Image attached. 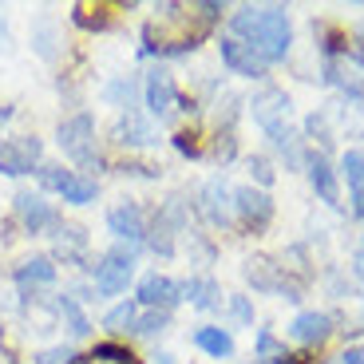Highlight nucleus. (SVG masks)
I'll use <instances>...</instances> for the list:
<instances>
[{
	"label": "nucleus",
	"instance_id": "23",
	"mask_svg": "<svg viewBox=\"0 0 364 364\" xmlns=\"http://www.w3.org/2000/svg\"><path fill=\"white\" fill-rule=\"evenodd\" d=\"M135 317H139V305H135V301H123V305H115V309L103 317V325L119 333V328H131V325H135Z\"/></svg>",
	"mask_w": 364,
	"mask_h": 364
},
{
	"label": "nucleus",
	"instance_id": "30",
	"mask_svg": "<svg viewBox=\"0 0 364 364\" xmlns=\"http://www.w3.org/2000/svg\"><path fill=\"white\" fill-rule=\"evenodd\" d=\"M230 313H234L237 325H250V321H254V309H250L246 297H230Z\"/></svg>",
	"mask_w": 364,
	"mask_h": 364
},
{
	"label": "nucleus",
	"instance_id": "15",
	"mask_svg": "<svg viewBox=\"0 0 364 364\" xmlns=\"http://www.w3.org/2000/svg\"><path fill=\"white\" fill-rule=\"evenodd\" d=\"M309 182H313V191H317L321 198L328 202V206H341V186H337V174H333V166H328L321 155H313V159H309Z\"/></svg>",
	"mask_w": 364,
	"mask_h": 364
},
{
	"label": "nucleus",
	"instance_id": "13",
	"mask_svg": "<svg viewBox=\"0 0 364 364\" xmlns=\"http://www.w3.org/2000/svg\"><path fill=\"white\" fill-rule=\"evenodd\" d=\"M202 210H206V218L214 222V226H230L234 222V210H230V191L222 178H210L206 186H202Z\"/></svg>",
	"mask_w": 364,
	"mask_h": 364
},
{
	"label": "nucleus",
	"instance_id": "12",
	"mask_svg": "<svg viewBox=\"0 0 364 364\" xmlns=\"http://www.w3.org/2000/svg\"><path fill=\"white\" fill-rule=\"evenodd\" d=\"M16 214H20V222H24L32 234H40V230H48V226H55V210L48 206L40 194H28V191H20L16 194Z\"/></svg>",
	"mask_w": 364,
	"mask_h": 364
},
{
	"label": "nucleus",
	"instance_id": "26",
	"mask_svg": "<svg viewBox=\"0 0 364 364\" xmlns=\"http://www.w3.org/2000/svg\"><path fill=\"white\" fill-rule=\"evenodd\" d=\"M285 356V345H277V341H273V333H257V360H282Z\"/></svg>",
	"mask_w": 364,
	"mask_h": 364
},
{
	"label": "nucleus",
	"instance_id": "7",
	"mask_svg": "<svg viewBox=\"0 0 364 364\" xmlns=\"http://www.w3.org/2000/svg\"><path fill=\"white\" fill-rule=\"evenodd\" d=\"M218 48H222V64L234 75H250V80H262L265 75V60L250 44H242V40H222Z\"/></svg>",
	"mask_w": 364,
	"mask_h": 364
},
{
	"label": "nucleus",
	"instance_id": "5",
	"mask_svg": "<svg viewBox=\"0 0 364 364\" xmlns=\"http://www.w3.org/2000/svg\"><path fill=\"white\" fill-rule=\"evenodd\" d=\"M40 159V139L24 135V139H0V174L20 178L32 171V163Z\"/></svg>",
	"mask_w": 364,
	"mask_h": 364
},
{
	"label": "nucleus",
	"instance_id": "36",
	"mask_svg": "<svg viewBox=\"0 0 364 364\" xmlns=\"http://www.w3.org/2000/svg\"><path fill=\"white\" fill-rule=\"evenodd\" d=\"M353 269H356V277H360V282H364V257H360V262L353 265Z\"/></svg>",
	"mask_w": 364,
	"mask_h": 364
},
{
	"label": "nucleus",
	"instance_id": "19",
	"mask_svg": "<svg viewBox=\"0 0 364 364\" xmlns=\"http://www.w3.org/2000/svg\"><path fill=\"white\" fill-rule=\"evenodd\" d=\"M194 345L202 348V353H210V356H234V337H230L226 328H214V325H206V328H198L194 333Z\"/></svg>",
	"mask_w": 364,
	"mask_h": 364
},
{
	"label": "nucleus",
	"instance_id": "9",
	"mask_svg": "<svg viewBox=\"0 0 364 364\" xmlns=\"http://www.w3.org/2000/svg\"><path fill=\"white\" fill-rule=\"evenodd\" d=\"M178 103V91H174V80L166 68H155V72H146V107L155 111L159 119H166Z\"/></svg>",
	"mask_w": 364,
	"mask_h": 364
},
{
	"label": "nucleus",
	"instance_id": "32",
	"mask_svg": "<svg viewBox=\"0 0 364 364\" xmlns=\"http://www.w3.org/2000/svg\"><path fill=\"white\" fill-rule=\"evenodd\" d=\"M250 171H254V174H257V182H265V186L273 182V166L265 163V159H250Z\"/></svg>",
	"mask_w": 364,
	"mask_h": 364
},
{
	"label": "nucleus",
	"instance_id": "27",
	"mask_svg": "<svg viewBox=\"0 0 364 364\" xmlns=\"http://www.w3.org/2000/svg\"><path fill=\"white\" fill-rule=\"evenodd\" d=\"M91 360H103V364H127V360H131V353H127L123 345H95Z\"/></svg>",
	"mask_w": 364,
	"mask_h": 364
},
{
	"label": "nucleus",
	"instance_id": "10",
	"mask_svg": "<svg viewBox=\"0 0 364 364\" xmlns=\"http://www.w3.org/2000/svg\"><path fill=\"white\" fill-rule=\"evenodd\" d=\"M234 210L250 222V226H257V230H262L265 222L273 218V202H269V194L254 191V186H242V191H234Z\"/></svg>",
	"mask_w": 364,
	"mask_h": 364
},
{
	"label": "nucleus",
	"instance_id": "3",
	"mask_svg": "<svg viewBox=\"0 0 364 364\" xmlns=\"http://www.w3.org/2000/svg\"><path fill=\"white\" fill-rule=\"evenodd\" d=\"M135 277V254L131 250H111V254L100 257V265H95V289L103 293V297H115V293L127 289V282Z\"/></svg>",
	"mask_w": 364,
	"mask_h": 364
},
{
	"label": "nucleus",
	"instance_id": "31",
	"mask_svg": "<svg viewBox=\"0 0 364 364\" xmlns=\"http://www.w3.org/2000/svg\"><path fill=\"white\" fill-rule=\"evenodd\" d=\"M107 100L123 103V107L131 111V83H123V80H119V83H111V87H107Z\"/></svg>",
	"mask_w": 364,
	"mask_h": 364
},
{
	"label": "nucleus",
	"instance_id": "14",
	"mask_svg": "<svg viewBox=\"0 0 364 364\" xmlns=\"http://www.w3.org/2000/svg\"><path fill=\"white\" fill-rule=\"evenodd\" d=\"M333 333V317L328 313H297L289 325V337L301 345H321V341Z\"/></svg>",
	"mask_w": 364,
	"mask_h": 364
},
{
	"label": "nucleus",
	"instance_id": "24",
	"mask_svg": "<svg viewBox=\"0 0 364 364\" xmlns=\"http://www.w3.org/2000/svg\"><path fill=\"white\" fill-rule=\"evenodd\" d=\"M60 313L68 317V325H72V337H87V317L80 313V305H75L72 297H60Z\"/></svg>",
	"mask_w": 364,
	"mask_h": 364
},
{
	"label": "nucleus",
	"instance_id": "20",
	"mask_svg": "<svg viewBox=\"0 0 364 364\" xmlns=\"http://www.w3.org/2000/svg\"><path fill=\"white\" fill-rule=\"evenodd\" d=\"M16 282L24 289L28 285H48V282H55V265L48 257H28V262L16 265Z\"/></svg>",
	"mask_w": 364,
	"mask_h": 364
},
{
	"label": "nucleus",
	"instance_id": "33",
	"mask_svg": "<svg viewBox=\"0 0 364 364\" xmlns=\"http://www.w3.org/2000/svg\"><path fill=\"white\" fill-rule=\"evenodd\" d=\"M68 360H72V353H68V348H52V353L40 356V364H68Z\"/></svg>",
	"mask_w": 364,
	"mask_h": 364
},
{
	"label": "nucleus",
	"instance_id": "6",
	"mask_svg": "<svg viewBox=\"0 0 364 364\" xmlns=\"http://www.w3.org/2000/svg\"><path fill=\"white\" fill-rule=\"evenodd\" d=\"M107 226L119 242H127V246H143L146 242V222H143V210L135 202H119L115 210L107 214Z\"/></svg>",
	"mask_w": 364,
	"mask_h": 364
},
{
	"label": "nucleus",
	"instance_id": "11",
	"mask_svg": "<svg viewBox=\"0 0 364 364\" xmlns=\"http://www.w3.org/2000/svg\"><path fill=\"white\" fill-rule=\"evenodd\" d=\"M325 80L337 83V87H345L348 95H360V87H364V60H356V55L328 60V64H325Z\"/></svg>",
	"mask_w": 364,
	"mask_h": 364
},
{
	"label": "nucleus",
	"instance_id": "18",
	"mask_svg": "<svg viewBox=\"0 0 364 364\" xmlns=\"http://www.w3.org/2000/svg\"><path fill=\"white\" fill-rule=\"evenodd\" d=\"M277 269H282V265H273L269 257H254V262H246V277L250 282H254V289H265V293H282L285 289V282L282 277H277Z\"/></svg>",
	"mask_w": 364,
	"mask_h": 364
},
{
	"label": "nucleus",
	"instance_id": "28",
	"mask_svg": "<svg viewBox=\"0 0 364 364\" xmlns=\"http://www.w3.org/2000/svg\"><path fill=\"white\" fill-rule=\"evenodd\" d=\"M55 242H60V250H83V230L60 226V230H55Z\"/></svg>",
	"mask_w": 364,
	"mask_h": 364
},
{
	"label": "nucleus",
	"instance_id": "4",
	"mask_svg": "<svg viewBox=\"0 0 364 364\" xmlns=\"http://www.w3.org/2000/svg\"><path fill=\"white\" fill-rule=\"evenodd\" d=\"M55 143H60V151L68 159H75L80 166H91V146H95V123H91V115H72L68 123H60Z\"/></svg>",
	"mask_w": 364,
	"mask_h": 364
},
{
	"label": "nucleus",
	"instance_id": "16",
	"mask_svg": "<svg viewBox=\"0 0 364 364\" xmlns=\"http://www.w3.org/2000/svg\"><path fill=\"white\" fill-rule=\"evenodd\" d=\"M115 135H119V143H127V146H151L155 143V127H151L139 111H127V115L119 119Z\"/></svg>",
	"mask_w": 364,
	"mask_h": 364
},
{
	"label": "nucleus",
	"instance_id": "38",
	"mask_svg": "<svg viewBox=\"0 0 364 364\" xmlns=\"http://www.w3.org/2000/svg\"><path fill=\"white\" fill-rule=\"evenodd\" d=\"M155 364H174V356H166V353H163V356H155Z\"/></svg>",
	"mask_w": 364,
	"mask_h": 364
},
{
	"label": "nucleus",
	"instance_id": "22",
	"mask_svg": "<svg viewBox=\"0 0 364 364\" xmlns=\"http://www.w3.org/2000/svg\"><path fill=\"white\" fill-rule=\"evenodd\" d=\"M60 194H64V202H72V206H87V202H95V182L83 178V174H68Z\"/></svg>",
	"mask_w": 364,
	"mask_h": 364
},
{
	"label": "nucleus",
	"instance_id": "25",
	"mask_svg": "<svg viewBox=\"0 0 364 364\" xmlns=\"http://www.w3.org/2000/svg\"><path fill=\"white\" fill-rule=\"evenodd\" d=\"M139 333V337H155V333H163L166 328V313L163 309H151V313H143V317H135V325H131Z\"/></svg>",
	"mask_w": 364,
	"mask_h": 364
},
{
	"label": "nucleus",
	"instance_id": "37",
	"mask_svg": "<svg viewBox=\"0 0 364 364\" xmlns=\"http://www.w3.org/2000/svg\"><path fill=\"white\" fill-rule=\"evenodd\" d=\"M277 364H301V360H297V356H289V353H285V356H282V360H277Z\"/></svg>",
	"mask_w": 364,
	"mask_h": 364
},
{
	"label": "nucleus",
	"instance_id": "1",
	"mask_svg": "<svg viewBox=\"0 0 364 364\" xmlns=\"http://www.w3.org/2000/svg\"><path fill=\"white\" fill-rule=\"evenodd\" d=\"M234 32L250 40V48L262 55L265 64L285 60V52H289V36H293L289 16H285L282 4H265V9L246 4V9H237L234 12Z\"/></svg>",
	"mask_w": 364,
	"mask_h": 364
},
{
	"label": "nucleus",
	"instance_id": "17",
	"mask_svg": "<svg viewBox=\"0 0 364 364\" xmlns=\"http://www.w3.org/2000/svg\"><path fill=\"white\" fill-rule=\"evenodd\" d=\"M341 174H345L348 191H353V210L364 218V151H348L341 159Z\"/></svg>",
	"mask_w": 364,
	"mask_h": 364
},
{
	"label": "nucleus",
	"instance_id": "2",
	"mask_svg": "<svg viewBox=\"0 0 364 364\" xmlns=\"http://www.w3.org/2000/svg\"><path fill=\"white\" fill-rule=\"evenodd\" d=\"M250 107H254V119H257V123H262V127L269 131L273 143H285V139H293V135H289V127H285V119H289V107H293L285 91H277V87L257 91Z\"/></svg>",
	"mask_w": 364,
	"mask_h": 364
},
{
	"label": "nucleus",
	"instance_id": "34",
	"mask_svg": "<svg viewBox=\"0 0 364 364\" xmlns=\"http://www.w3.org/2000/svg\"><path fill=\"white\" fill-rule=\"evenodd\" d=\"M174 146H178V151H182V155H198V146H194V139L191 135H178V139H174Z\"/></svg>",
	"mask_w": 364,
	"mask_h": 364
},
{
	"label": "nucleus",
	"instance_id": "21",
	"mask_svg": "<svg viewBox=\"0 0 364 364\" xmlns=\"http://www.w3.org/2000/svg\"><path fill=\"white\" fill-rule=\"evenodd\" d=\"M182 297L191 301L194 309H214L218 305V285L206 282V277H194V282L182 285Z\"/></svg>",
	"mask_w": 364,
	"mask_h": 364
},
{
	"label": "nucleus",
	"instance_id": "29",
	"mask_svg": "<svg viewBox=\"0 0 364 364\" xmlns=\"http://www.w3.org/2000/svg\"><path fill=\"white\" fill-rule=\"evenodd\" d=\"M68 174H72V171H64V166H40V182H44L48 191H60Z\"/></svg>",
	"mask_w": 364,
	"mask_h": 364
},
{
	"label": "nucleus",
	"instance_id": "35",
	"mask_svg": "<svg viewBox=\"0 0 364 364\" xmlns=\"http://www.w3.org/2000/svg\"><path fill=\"white\" fill-rule=\"evenodd\" d=\"M341 364H364V348H348V353L341 356Z\"/></svg>",
	"mask_w": 364,
	"mask_h": 364
},
{
	"label": "nucleus",
	"instance_id": "8",
	"mask_svg": "<svg viewBox=\"0 0 364 364\" xmlns=\"http://www.w3.org/2000/svg\"><path fill=\"white\" fill-rule=\"evenodd\" d=\"M182 301V285L171 282V277H163V273H151V277H143V285H139V305H146V309H171V305H178Z\"/></svg>",
	"mask_w": 364,
	"mask_h": 364
}]
</instances>
